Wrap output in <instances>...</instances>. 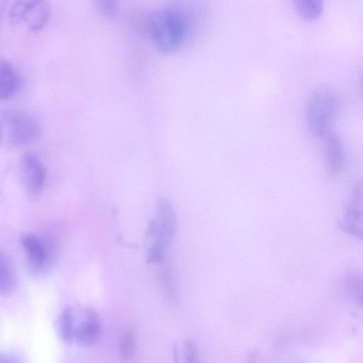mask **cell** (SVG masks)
Listing matches in <instances>:
<instances>
[{"instance_id":"obj_3","label":"cell","mask_w":363,"mask_h":363,"mask_svg":"<svg viewBox=\"0 0 363 363\" xmlns=\"http://www.w3.org/2000/svg\"><path fill=\"white\" fill-rule=\"evenodd\" d=\"M340 99L328 86L317 88L309 98L306 108V121L310 133L316 137L328 133L337 114Z\"/></svg>"},{"instance_id":"obj_20","label":"cell","mask_w":363,"mask_h":363,"mask_svg":"<svg viewBox=\"0 0 363 363\" xmlns=\"http://www.w3.org/2000/svg\"><path fill=\"white\" fill-rule=\"evenodd\" d=\"M361 85H362V91H363V75H362V80H361Z\"/></svg>"},{"instance_id":"obj_4","label":"cell","mask_w":363,"mask_h":363,"mask_svg":"<svg viewBox=\"0 0 363 363\" xmlns=\"http://www.w3.org/2000/svg\"><path fill=\"white\" fill-rule=\"evenodd\" d=\"M40 124L30 113L20 109H6L1 113V140L6 145L18 146L35 140Z\"/></svg>"},{"instance_id":"obj_12","label":"cell","mask_w":363,"mask_h":363,"mask_svg":"<svg viewBox=\"0 0 363 363\" xmlns=\"http://www.w3.org/2000/svg\"><path fill=\"white\" fill-rule=\"evenodd\" d=\"M16 286V274L10 257L4 252L0 255V292L2 296L10 294Z\"/></svg>"},{"instance_id":"obj_13","label":"cell","mask_w":363,"mask_h":363,"mask_svg":"<svg viewBox=\"0 0 363 363\" xmlns=\"http://www.w3.org/2000/svg\"><path fill=\"white\" fill-rule=\"evenodd\" d=\"M57 333L60 340L67 344L74 342V306H68L60 313L57 324Z\"/></svg>"},{"instance_id":"obj_7","label":"cell","mask_w":363,"mask_h":363,"mask_svg":"<svg viewBox=\"0 0 363 363\" xmlns=\"http://www.w3.org/2000/svg\"><path fill=\"white\" fill-rule=\"evenodd\" d=\"M20 243L25 252L28 268L34 273L44 272L52 259L49 244L32 233H23L20 237Z\"/></svg>"},{"instance_id":"obj_2","label":"cell","mask_w":363,"mask_h":363,"mask_svg":"<svg viewBox=\"0 0 363 363\" xmlns=\"http://www.w3.org/2000/svg\"><path fill=\"white\" fill-rule=\"evenodd\" d=\"M177 229V217L172 205L165 198L159 199L145 235V255L148 263L159 264L164 261Z\"/></svg>"},{"instance_id":"obj_14","label":"cell","mask_w":363,"mask_h":363,"mask_svg":"<svg viewBox=\"0 0 363 363\" xmlns=\"http://www.w3.org/2000/svg\"><path fill=\"white\" fill-rule=\"evenodd\" d=\"M299 16L306 21L318 18L323 11V2L320 0H298L295 2Z\"/></svg>"},{"instance_id":"obj_18","label":"cell","mask_w":363,"mask_h":363,"mask_svg":"<svg viewBox=\"0 0 363 363\" xmlns=\"http://www.w3.org/2000/svg\"><path fill=\"white\" fill-rule=\"evenodd\" d=\"M185 347V356L187 363H195L196 355L195 353V348L193 344L191 342H189L186 344Z\"/></svg>"},{"instance_id":"obj_9","label":"cell","mask_w":363,"mask_h":363,"mask_svg":"<svg viewBox=\"0 0 363 363\" xmlns=\"http://www.w3.org/2000/svg\"><path fill=\"white\" fill-rule=\"evenodd\" d=\"M337 225L344 233L363 240V203L347 201Z\"/></svg>"},{"instance_id":"obj_1","label":"cell","mask_w":363,"mask_h":363,"mask_svg":"<svg viewBox=\"0 0 363 363\" xmlns=\"http://www.w3.org/2000/svg\"><path fill=\"white\" fill-rule=\"evenodd\" d=\"M188 16L182 7L168 5L154 10L147 19V31L156 48L162 53L179 50L189 33Z\"/></svg>"},{"instance_id":"obj_5","label":"cell","mask_w":363,"mask_h":363,"mask_svg":"<svg viewBox=\"0 0 363 363\" xmlns=\"http://www.w3.org/2000/svg\"><path fill=\"white\" fill-rule=\"evenodd\" d=\"M7 15L11 23H23L32 30H38L48 22L50 6L45 1L17 0L11 3Z\"/></svg>"},{"instance_id":"obj_8","label":"cell","mask_w":363,"mask_h":363,"mask_svg":"<svg viewBox=\"0 0 363 363\" xmlns=\"http://www.w3.org/2000/svg\"><path fill=\"white\" fill-rule=\"evenodd\" d=\"M20 169L26 191L30 196L38 195L47 177L46 168L41 160L35 152H26L21 157Z\"/></svg>"},{"instance_id":"obj_19","label":"cell","mask_w":363,"mask_h":363,"mask_svg":"<svg viewBox=\"0 0 363 363\" xmlns=\"http://www.w3.org/2000/svg\"><path fill=\"white\" fill-rule=\"evenodd\" d=\"M0 363H22L18 356L12 353L1 352L0 355Z\"/></svg>"},{"instance_id":"obj_11","label":"cell","mask_w":363,"mask_h":363,"mask_svg":"<svg viewBox=\"0 0 363 363\" xmlns=\"http://www.w3.org/2000/svg\"><path fill=\"white\" fill-rule=\"evenodd\" d=\"M326 158L332 173L337 174L342 171L345 163L343 148L340 138L335 133H330L328 136Z\"/></svg>"},{"instance_id":"obj_16","label":"cell","mask_w":363,"mask_h":363,"mask_svg":"<svg viewBox=\"0 0 363 363\" xmlns=\"http://www.w3.org/2000/svg\"><path fill=\"white\" fill-rule=\"evenodd\" d=\"M347 286L351 294L359 301L363 302V275L351 273L347 277Z\"/></svg>"},{"instance_id":"obj_10","label":"cell","mask_w":363,"mask_h":363,"mask_svg":"<svg viewBox=\"0 0 363 363\" xmlns=\"http://www.w3.org/2000/svg\"><path fill=\"white\" fill-rule=\"evenodd\" d=\"M20 77L13 65L6 60L0 62V99H8L18 90Z\"/></svg>"},{"instance_id":"obj_17","label":"cell","mask_w":363,"mask_h":363,"mask_svg":"<svg viewBox=\"0 0 363 363\" xmlns=\"http://www.w3.org/2000/svg\"><path fill=\"white\" fill-rule=\"evenodd\" d=\"M99 11L106 16H114L118 10V4L116 1L99 0L96 1Z\"/></svg>"},{"instance_id":"obj_15","label":"cell","mask_w":363,"mask_h":363,"mask_svg":"<svg viewBox=\"0 0 363 363\" xmlns=\"http://www.w3.org/2000/svg\"><path fill=\"white\" fill-rule=\"evenodd\" d=\"M136 349V339L131 330H127L123 334L120 342V354L124 359H130Z\"/></svg>"},{"instance_id":"obj_6","label":"cell","mask_w":363,"mask_h":363,"mask_svg":"<svg viewBox=\"0 0 363 363\" xmlns=\"http://www.w3.org/2000/svg\"><path fill=\"white\" fill-rule=\"evenodd\" d=\"M102 325L97 313L89 307L74 306V342L91 346L100 339Z\"/></svg>"}]
</instances>
